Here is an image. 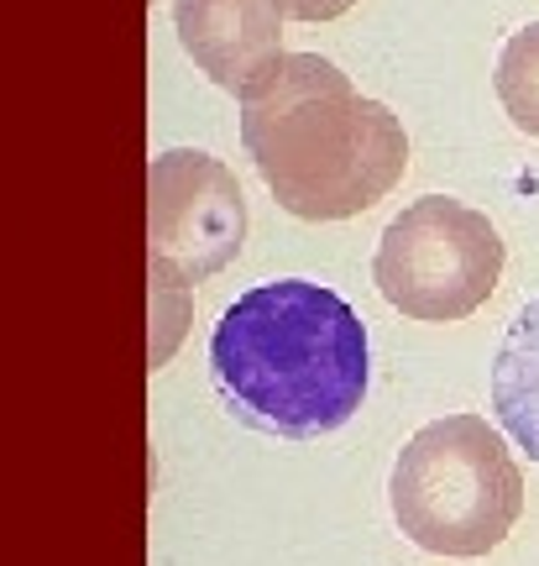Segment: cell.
<instances>
[{
  "instance_id": "cell-1",
  "label": "cell",
  "mask_w": 539,
  "mask_h": 566,
  "mask_svg": "<svg viewBox=\"0 0 539 566\" xmlns=\"http://www.w3.org/2000/svg\"><path fill=\"white\" fill-rule=\"evenodd\" d=\"M241 142L273 200L299 221L361 216L403 179L409 137L382 101L320 53H278L236 90Z\"/></svg>"
},
{
  "instance_id": "cell-2",
  "label": "cell",
  "mask_w": 539,
  "mask_h": 566,
  "mask_svg": "<svg viewBox=\"0 0 539 566\" xmlns=\"http://www.w3.org/2000/svg\"><path fill=\"white\" fill-rule=\"evenodd\" d=\"M210 373L241 424L283 441H320L367 399V325L325 283H257L220 315Z\"/></svg>"
},
{
  "instance_id": "cell-3",
  "label": "cell",
  "mask_w": 539,
  "mask_h": 566,
  "mask_svg": "<svg viewBox=\"0 0 539 566\" xmlns=\"http://www.w3.org/2000/svg\"><path fill=\"white\" fill-rule=\"evenodd\" d=\"M393 520L435 556H487L524 514V472L482 415H445L409 436L388 478Z\"/></svg>"
},
{
  "instance_id": "cell-4",
  "label": "cell",
  "mask_w": 539,
  "mask_h": 566,
  "mask_svg": "<svg viewBox=\"0 0 539 566\" xmlns=\"http://www.w3.org/2000/svg\"><path fill=\"white\" fill-rule=\"evenodd\" d=\"M372 279L409 321H466L503 279V237L472 205L424 195L388 221Z\"/></svg>"
},
{
  "instance_id": "cell-5",
  "label": "cell",
  "mask_w": 539,
  "mask_h": 566,
  "mask_svg": "<svg viewBox=\"0 0 539 566\" xmlns=\"http://www.w3.org/2000/svg\"><path fill=\"white\" fill-rule=\"evenodd\" d=\"M246 200L236 174L200 147H168L147 174V263L162 289H189L236 263Z\"/></svg>"
},
{
  "instance_id": "cell-6",
  "label": "cell",
  "mask_w": 539,
  "mask_h": 566,
  "mask_svg": "<svg viewBox=\"0 0 539 566\" xmlns=\"http://www.w3.org/2000/svg\"><path fill=\"white\" fill-rule=\"evenodd\" d=\"M173 27L200 74L231 95L283 53L278 0H173Z\"/></svg>"
},
{
  "instance_id": "cell-7",
  "label": "cell",
  "mask_w": 539,
  "mask_h": 566,
  "mask_svg": "<svg viewBox=\"0 0 539 566\" xmlns=\"http://www.w3.org/2000/svg\"><path fill=\"white\" fill-rule=\"evenodd\" d=\"M493 415L503 436L539 462V300L514 315L493 357Z\"/></svg>"
},
{
  "instance_id": "cell-8",
  "label": "cell",
  "mask_w": 539,
  "mask_h": 566,
  "mask_svg": "<svg viewBox=\"0 0 539 566\" xmlns=\"http://www.w3.org/2000/svg\"><path fill=\"white\" fill-rule=\"evenodd\" d=\"M493 84H498V101L508 111V122L519 132H529V137H539V21H529L524 32H514L503 42Z\"/></svg>"
},
{
  "instance_id": "cell-9",
  "label": "cell",
  "mask_w": 539,
  "mask_h": 566,
  "mask_svg": "<svg viewBox=\"0 0 539 566\" xmlns=\"http://www.w3.org/2000/svg\"><path fill=\"white\" fill-rule=\"evenodd\" d=\"M278 6H283V17H294V21H336L357 0H278Z\"/></svg>"
}]
</instances>
